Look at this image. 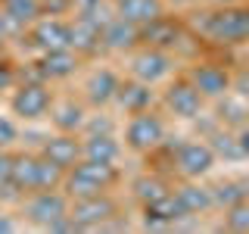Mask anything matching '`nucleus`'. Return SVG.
Instances as JSON below:
<instances>
[{
	"label": "nucleus",
	"instance_id": "f257e3e1",
	"mask_svg": "<svg viewBox=\"0 0 249 234\" xmlns=\"http://www.w3.org/2000/svg\"><path fill=\"white\" fill-rule=\"evenodd\" d=\"M202 35L218 44H246L249 41V6H221L202 22Z\"/></svg>",
	"mask_w": 249,
	"mask_h": 234
},
{
	"label": "nucleus",
	"instance_id": "f03ea898",
	"mask_svg": "<svg viewBox=\"0 0 249 234\" xmlns=\"http://www.w3.org/2000/svg\"><path fill=\"white\" fill-rule=\"evenodd\" d=\"M112 184H115V166H109V162L81 159L66 175V191L72 197H97V194H106Z\"/></svg>",
	"mask_w": 249,
	"mask_h": 234
},
{
	"label": "nucleus",
	"instance_id": "7ed1b4c3",
	"mask_svg": "<svg viewBox=\"0 0 249 234\" xmlns=\"http://www.w3.org/2000/svg\"><path fill=\"white\" fill-rule=\"evenodd\" d=\"M165 140V122L159 116H153L150 109L143 113H131L128 125H124V144L137 153H146V150H156V147Z\"/></svg>",
	"mask_w": 249,
	"mask_h": 234
},
{
	"label": "nucleus",
	"instance_id": "20e7f679",
	"mask_svg": "<svg viewBox=\"0 0 249 234\" xmlns=\"http://www.w3.org/2000/svg\"><path fill=\"white\" fill-rule=\"evenodd\" d=\"M69 215L78 228H100L109 218L115 215V203L106 197V194H97V197H75V203L69 206Z\"/></svg>",
	"mask_w": 249,
	"mask_h": 234
},
{
	"label": "nucleus",
	"instance_id": "39448f33",
	"mask_svg": "<svg viewBox=\"0 0 249 234\" xmlns=\"http://www.w3.org/2000/svg\"><path fill=\"white\" fill-rule=\"evenodd\" d=\"M69 215V197H62L56 194V187H50V191H37L35 197L28 203V218L35 225H41V228H53V225L59 222V218Z\"/></svg>",
	"mask_w": 249,
	"mask_h": 234
},
{
	"label": "nucleus",
	"instance_id": "423d86ee",
	"mask_svg": "<svg viewBox=\"0 0 249 234\" xmlns=\"http://www.w3.org/2000/svg\"><path fill=\"white\" fill-rule=\"evenodd\" d=\"M31 41L37 50L50 53V50H72V25L56 19V16H47V19H35L31 28Z\"/></svg>",
	"mask_w": 249,
	"mask_h": 234
},
{
	"label": "nucleus",
	"instance_id": "0eeeda50",
	"mask_svg": "<svg viewBox=\"0 0 249 234\" xmlns=\"http://www.w3.org/2000/svg\"><path fill=\"white\" fill-rule=\"evenodd\" d=\"M215 162H218V156L212 150V144H206V140H190V144L178 147V169H181L184 178L209 175Z\"/></svg>",
	"mask_w": 249,
	"mask_h": 234
},
{
	"label": "nucleus",
	"instance_id": "6e6552de",
	"mask_svg": "<svg viewBox=\"0 0 249 234\" xmlns=\"http://www.w3.org/2000/svg\"><path fill=\"white\" fill-rule=\"evenodd\" d=\"M171 69H175V59H171L162 47L140 50L137 57L131 59V75H134L137 81H146V84H156V81H162V78H168Z\"/></svg>",
	"mask_w": 249,
	"mask_h": 234
},
{
	"label": "nucleus",
	"instance_id": "1a4fd4ad",
	"mask_svg": "<svg viewBox=\"0 0 249 234\" xmlns=\"http://www.w3.org/2000/svg\"><path fill=\"white\" fill-rule=\"evenodd\" d=\"M190 81L202 97H228L231 88H233V78L228 69L221 66H212V62H202V66H193L190 72Z\"/></svg>",
	"mask_w": 249,
	"mask_h": 234
},
{
	"label": "nucleus",
	"instance_id": "9d476101",
	"mask_svg": "<svg viewBox=\"0 0 249 234\" xmlns=\"http://www.w3.org/2000/svg\"><path fill=\"white\" fill-rule=\"evenodd\" d=\"M202 100L206 97L193 88L190 78H187V81H175L165 91V106L178 116V119H196V116L202 113Z\"/></svg>",
	"mask_w": 249,
	"mask_h": 234
},
{
	"label": "nucleus",
	"instance_id": "9b49d317",
	"mask_svg": "<svg viewBox=\"0 0 249 234\" xmlns=\"http://www.w3.org/2000/svg\"><path fill=\"white\" fill-rule=\"evenodd\" d=\"M50 109V91L44 84H25L13 94V113L22 119H41Z\"/></svg>",
	"mask_w": 249,
	"mask_h": 234
},
{
	"label": "nucleus",
	"instance_id": "f8f14e48",
	"mask_svg": "<svg viewBox=\"0 0 249 234\" xmlns=\"http://www.w3.org/2000/svg\"><path fill=\"white\" fill-rule=\"evenodd\" d=\"M44 159H50L53 166H59L62 172H69L75 166V162H81L84 156H81V144H78V137L75 135H69V131H62L59 137H50L44 144Z\"/></svg>",
	"mask_w": 249,
	"mask_h": 234
},
{
	"label": "nucleus",
	"instance_id": "ddd939ff",
	"mask_svg": "<svg viewBox=\"0 0 249 234\" xmlns=\"http://www.w3.org/2000/svg\"><path fill=\"white\" fill-rule=\"evenodd\" d=\"M137 41H140V25L122 19V16L109 19L103 25V35H100V44H106L109 50H128V47H134Z\"/></svg>",
	"mask_w": 249,
	"mask_h": 234
},
{
	"label": "nucleus",
	"instance_id": "4468645a",
	"mask_svg": "<svg viewBox=\"0 0 249 234\" xmlns=\"http://www.w3.org/2000/svg\"><path fill=\"white\" fill-rule=\"evenodd\" d=\"M119 75L112 72V69H97V72H90V78L84 81V94H88V100L93 106H103L109 100H115V94H119Z\"/></svg>",
	"mask_w": 249,
	"mask_h": 234
},
{
	"label": "nucleus",
	"instance_id": "2eb2a0df",
	"mask_svg": "<svg viewBox=\"0 0 249 234\" xmlns=\"http://www.w3.org/2000/svg\"><path fill=\"white\" fill-rule=\"evenodd\" d=\"M115 16L143 28L162 16V0H115Z\"/></svg>",
	"mask_w": 249,
	"mask_h": 234
},
{
	"label": "nucleus",
	"instance_id": "dca6fc26",
	"mask_svg": "<svg viewBox=\"0 0 249 234\" xmlns=\"http://www.w3.org/2000/svg\"><path fill=\"white\" fill-rule=\"evenodd\" d=\"M81 156L84 159H93V162H109V166H115V159L122 156V144L109 135V131L90 135V137H84V144H81Z\"/></svg>",
	"mask_w": 249,
	"mask_h": 234
},
{
	"label": "nucleus",
	"instance_id": "f3484780",
	"mask_svg": "<svg viewBox=\"0 0 249 234\" xmlns=\"http://www.w3.org/2000/svg\"><path fill=\"white\" fill-rule=\"evenodd\" d=\"M153 84L146 81H128V84H119V94H115V100H119V106L124 113H143V109H150L153 103Z\"/></svg>",
	"mask_w": 249,
	"mask_h": 234
},
{
	"label": "nucleus",
	"instance_id": "a211bd4d",
	"mask_svg": "<svg viewBox=\"0 0 249 234\" xmlns=\"http://www.w3.org/2000/svg\"><path fill=\"white\" fill-rule=\"evenodd\" d=\"M103 25L93 19V13H81V19L72 25V47L75 50H93L100 44Z\"/></svg>",
	"mask_w": 249,
	"mask_h": 234
},
{
	"label": "nucleus",
	"instance_id": "6ab92c4d",
	"mask_svg": "<svg viewBox=\"0 0 249 234\" xmlns=\"http://www.w3.org/2000/svg\"><path fill=\"white\" fill-rule=\"evenodd\" d=\"M78 69V57L72 50H50L41 59V72L47 78H69Z\"/></svg>",
	"mask_w": 249,
	"mask_h": 234
},
{
	"label": "nucleus",
	"instance_id": "aec40b11",
	"mask_svg": "<svg viewBox=\"0 0 249 234\" xmlns=\"http://www.w3.org/2000/svg\"><path fill=\"white\" fill-rule=\"evenodd\" d=\"M175 197L181 200V206H184V213H187V215L206 213V209H212V206H215L212 191H206V187H196V184H184V187H178Z\"/></svg>",
	"mask_w": 249,
	"mask_h": 234
},
{
	"label": "nucleus",
	"instance_id": "412c9836",
	"mask_svg": "<svg viewBox=\"0 0 249 234\" xmlns=\"http://www.w3.org/2000/svg\"><path fill=\"white\" fill-rule=\"evenodd\" d=\"M84 106L75 103V100H62V103L53 106V125H56L59 131H69V135H75L78 128H84Z\"/></svg>",
	"mask_w": 249,
	"mask_h": 234
},
{
	"label": "nucleus",
	"instance_id": "4be33fe9",
	"mask_svg": "<svg viewBox=\"0 0 249 234\" xmlns=\"http://www.w3.org/2000/svg\"><path fill=\"white\" fill-rule=\"evenodd\" d=\"M37 166H41V156H19V159H13L10 184L19 187V191H37Z\"/></svg>",
	"mask_w": 249,
	"mask_h": 234
},
{
	"label": "nucleus",
	"instance_id": "5701e85b",
	"mask_svg": "<svg viewBox=\"0 0 249 234\" xmlns=\"http://www.w3.org/2000/svg\"><path fill=\"white\" fill-rule=\"evenodd\" d=\"M44 10V0H3V13L16 19L19 25H28V22H35L37 16Z\"/></svg>",
	"mask_w": 249,
	"mask_h": 234
},
{
	"label": "nucleus",
	"instance_id": "b1692460",
	"mask_svg": "<svg viewBox=\"0 0 249 234\" xmlns=\"http://www.w3.org/2000/svg\"><path fill=\"white\" fill-rule=\"evenodd\" d=\"M140 38L153 41V47H168V44H175V41H178V28L159 16V19H153L150 25L140 28Z\"/></svg>",
	"mask_w": 249,
	"mask_h": 234
},
{
	"label": "nucleus",
	"instance_id": "393cba45",
	"mask_svg": "<svg viewBox=\"0 0 249 234\" xmlns=\"http://www.w3.org/2000/svg\"><path fill=\"white\" fill-rule=\"evenodd\" d=\"M212 200L218 206H233L240 200H249V187L240 181H221L218 187H212Z\"/></svg>",
	"mask_w": 249,
	"mask_h": 234
},
{
	"label": "nucleus",
	"instance_id": "a878e982",
	"mask_svg": "<svg viewBox=\"0 0 249 234\" xmlns=\"http://www.w3.org/2000/svg\"><path fill=\"white\" fill-rule=\"evenodd\" d=\"M134 191H137V197H140V203L143 206H150V203H156V200H162L168 194V187L159 181V178H140V181L134 184Z\"/></svg>",
	"mask_w": 249,
	"mask_h": 234
},
{
	"label": "nucleus",
	"instance_id": "bb28decb",
	"mask_svg": "<svg viewBox=\"0 0 249 234\" xmlns=\"http://www.w3.org/2000/svg\"><path fill=\"white\" fill-rule=\"evenodd\" d=\"M212 150L215 156H224V159H243V147H240V140L233 135H215Z\"/></svg>",
	"mask_w": 249,
	"mask_h": 234
},
{
	"label": "nucleus",
	"instance_id": "cd10ccee",
	"mask_svg": "<svg viewBox=\"0 0 249 234\" xmlns=\"http://www.w3.org/2000/svg\"><path fill=\"white\" fill-rule=\"evenodd\" d=\"M231 231H249V200H240L228 206V218H224Z\"/></svg>",
	"mask_w": 249,
	"mask_h": 234
},
{
	"label": "nucleus",
	"instance_id": "c85d7f7f",
	"mask_svg": "<svg viewBox=\"0 0 249 234\" xmlns=\"http://www.w3.org/2000/svg\"><path fill=\"white\" fill-rule=\"evenodd\" d=\"M13 140H16V125L0 116V150H3V147H10Z\"/></svg>",
	"mask_w": 249,
	"mask_h": 234
},
{
	"label": "nucleus",
	"instance_id": "c756f323",
	"mask_svg": "<svg viewBox=\"0 0 249 234\" xmlns=\"http://www.w3.org/2000/svg\"><path fill=\"white\" fill-rule=\"evenodd\" d=\"M10 178H13V156L0 153V187L10 184Z\"/></svg>",
	"mask_w": 249,
	"mask_h": 234
},
{
	"label": "nucleus",
	"instance_id": "7c9ffc66",
	"mask_svg": "<svg viewBox=\"0 0 249 234\" xmlns=\"http://www.w3.org/2000/svg\"><path fill=\"white\" fill-rule=\"evenodd\" d=\"M231 91H237L240 100H249V72H240L237 78H233V88Z\"/></svg>",
	"mask_w": 249,
	"mask_h": 234
},
{
	"label": "nucleus",
	"instance_id": "2f4dec72",
	"mask_svg": "<svg viewBox=\"0 0 249 234\" xmlns=\"http://www.w3.org/2000/svg\"><path fill=\"white\" fill-rule=\"evenodd\" d=\"M237 140H240V147H243V156H249V125H243V128H240Z\"/></svg>",
	"mask_w": 249,
	"mask_h": 234
},
{
	"label": "nucleus",
	"instance_id": "473e14b6",
	"mask_svg": "<svg viewBox=\"0 0 249 234\" xmlns=\"http://www.w3.org/2000/svg\"><path fill=\"white\" fill-rule=\"evenodd\" d=\"M10 84H13V72L3 66V62H0V91H3V88H10Z\"/></svg>",
	"mask_w": 249,
	"mask_h": 234
},
{
	"label": "nucleus",
	"instance_id": "72a5a7b5",
	"mask_svg": "<svg viewBox=\"0 0 249 234\" xmlns=\"http://www.w3.org/2000/svg\"><path fill=\"white\" fill-rule=\"evenodd\" d=\"M72 3H75L81 13H90V10H97V6H100V0H72Z\"/></svg>",
	"mask_w": 249,
	"mask_h": 234
},
{
	"label": "nucleus",
	"instance_id": "f704fd0d",
	"mask_svg": "<svg viewBox=\"0 0 249 234\" xmlns=\"http://www.w3.org/2000/svg\"><path fill=\"white\" fill-rule=\"evenodd\" d=\"M13 228H16V225H13V218L0 213V231H13Z\"/></svg>",
	"mask_w": 249,
	"mask_h": 234
},
{
	"label": "nucleus",
	"instance_id": "c9c22d12",
	"mask_svg": "<svg viewBox=\"0 0 249 234\" xmlns=\"http://www.w3.org/2000/svg\"><path fill=\"white\" fill-rule=\"evenodd\" d=\"M215 3H224V0H215Z\"/></svg>",
	"mask_w": 249,
	"mask_h": 234
}]
</instances>
